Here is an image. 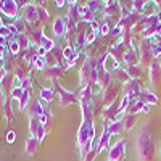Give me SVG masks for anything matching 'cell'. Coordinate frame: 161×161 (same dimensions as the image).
<instances>
[{
  "label": "cell",
  "mask_w": 161,
  "mask_h": 161,
  "mask_svg": "<svg viewBox=\"0 0 161 161\" xmlns=\"http://www.w3.org/2000/svg\"><path fill=\"white\" fill-rule=\"evenodd\" d=\"M63 32H64V21L61 18H58L57 23H55V34L57 36H61Z\"/></svg>",
  "instance_id": "obj_7"
},
{
  "label": "cell",
  "mask_w": 161,
  "mask_h": 161,
  "mask_svg": "<svg viewBox=\"0 0 161 161\" xmlns=\"http://www.w3.org/2000/svg\"><path fill=\"white\" fill-rule=\"evenodd\" d=\"M140 74V68H137V66H130L129 68V76L130 77H137Z\"/></svg>",
  "instance_id": "obj_9"
},
{
  "label": "cell",
  "mask_w": 161,
  "mask_h": 161,
  "mask_svg": "<svg viewBox=\"0 0 161 161\" xmlns=\"http://www.w3.org/2000/svg\"><path fill=\"white\" fill-rule=\"evenodd\" d=\"M124 129V124H123V121H114V123H111V126H110V134H119L121 130Z\"/></svg>",
  "instance_id": "obj_5"
},
{
  "label": "cell",
  "mask_w": 161,
  "mask_h": 161,
  "mask_svg": "<svg viewBox=\"0 0 161 161\" xmlns=\"http://www.w3.org/2000/svg\"><path fill=\"white\" fill-rule=\"evenodd\" d=\"M134 123H136V116H134V114H126V118H124V121H123L124 129L129 130V129L134 126Z\"/></svg>",
  "instance_id": "obj_6"
},
{
  "label": "cell",
  "mask_w": 161,
  "mask_h": 161,
  "mask_svg": "<svg viewBox=\"0 0 161 161\" xmlns=\"http://www.w3.org/2000/svg\"><path fill=\"white\" fill-rule=\"evenodd\" d=\"M42 95H44V98H47V100H52V98H53V95H52V92H50V90H44V92H42Z\"/></svg>",
  "instance_id": "obj_11"
},
{
  "label": "cell",
  "mask_w": 161,
  "mask_h": 161,
  "mask_svg": "<svg viewBox=\"0 0 161 161\" xmlns=\"http://www.w3.org/2000/svg\"><path fill=\"white\" fill-rule=\"evenodd\" d=\"M142 98H143V102L147 105H156L158 103L156 95H155V93H152V92H148V90H143L142 92Z\"/></svg>",
  "instance_id": "obj_3"
},
{
  "label": "cell",
  "mask_w": 161,
  "mask_h": 161,
  "mask_svg": "<svg viewBox=\"0 0 161 161\" xmlns=\"http://www.w3.org/2000/svg\"><path fill=\"white\" fill-rule=\"evenodd\" d=\"M93 39H95V32H90L87 36V42H93Z\"/></svg>",
  "instance_id": "obj_12"
},
{
  "label": "cell",
  "mask_w": 161,
  "mask_h": 161,
  "mask_svg": "<svg viewBox=\"0 0 161 161\" xmlns=\"http://www.w3.org/2000/svg\"><path fill=\"white\" fill-rule=\"evenodd\" d=\"M159 73H161V66H159L158 61H155V63L152 64V69H150V79L153 80V82H156V79H158Z\"/></svg>",
  "instance_id": "obj_4"
},
{
  "label": "cell",
  "mask_w": 161,
  "mask_h": 161,
  "mask_svg": "<svg viewBox=\"0 0 161 161\" xmlns=\"http://www.w3.org/2000/svg\"><path fill=\"white\" fill-rule=\"evenodd\" d=\"M114 77H116L118 80H127V79H129V74H127L126 71H123V69H116V71H114Z\"/></svg>",
  "instance_id": "obj_8"
},
{
  "label": "cell",
  "mask_w": 161,
  "mask_h": 161,
  "mask_svg": "<svg viewBox=\"0 0 161 161\" xmlns=\"http://www.w3.org/2000/svg\"><path fill=\"white\" fill-rule=\"evenodd\" d=\"M126 155V139H121L110 150V161H119Z\"/></svg>",
  "instance_id": "obj_1"
},
{
  "label": "cell",
  "mask_w": 161,
  "mask_h": 161,
  "mask_svg": "<svg viewBox=\"0 0 161 161\" xmlns=\"http://www.w3.org/2000/svg\"><path fill=\"white\" fill-rule=\"evenodd\" d=\"M90 24H92V28H93V31H97V29H98V23H97V21H92Z\"/></svg>",
  "instance_id": "obj_13"
},
{
  "label": "cell",
  "mask_w": 161,
  "mask_h": 161,
  "mask_svg": "<svg viewBox=\"0 0 161 161\" xmlns=\"http://www.w3.org/2000/svg\"><path fill=\"white\" fill-rule=\"evenodd\" d=\"M124 93H126V97H134V95H137V93H140V86H139V80H127L126 86H124Z\"/></svg>",
  "instance_id": "obj_2"
},
{
  "label": "cell",
  "mask_w": 161,
  "mask_h": 161,
  "mask_svg": "<svg viewBox=\"0 0 161 161\" xmlns=\"http://www.w3.org/2000/svg\"><path fill=\"white\" fill-rule=\"evenodd\" d=\"M7 139H8V140H13V139H15V136H13V132H10V134H8Z\"/></svg>",
  "instance_id": "obj_14"
},
{
  "label": "cell",
  "mask_w": 161,
  "mask_h": 161,
  "mask_svg": "<svg viewBox=\"0 0 161 161\" xmlns=\"http://www.w3.org/2000/svg\"><path fill=\"white\" fill-rule=\"evenodd\" d=\"M108 32H110V26H108V24H103V26H102V31H100V34H102V36H106Z\"/></svg>",
  "instance_id": "obj_10"
}]
</instances>
